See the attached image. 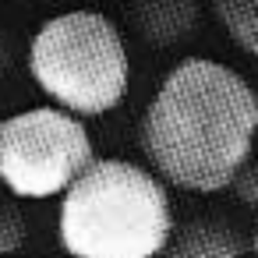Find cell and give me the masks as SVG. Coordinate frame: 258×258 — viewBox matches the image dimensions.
<instances>
[{
    "label": "cell",
    "mask_w": 258,
    "mask_h": 258,
    "mask_svg": "<svg viewBox=\"0 0 258 258\" xmlns=\"http://www.w3.org/2000/svg\"><path fill=\"white\" fill-rule=\"evenodd\" d=\"M138 135L149 170L166 187L226 191L254 149L258 92L240 71L187 57L159 82Z\"/></svg>",
    "instance_id": "6da1fadb"
},
{
    "label": "cell",
    "mask_w": 258,
    "mask_h": 258,
    "mask_svg": "<svg viewBox=\"0 0 258 258\" xmlns=\"http://www.w3.org/2000/svg\"><path fill=\"white\" fill-rule=\"evenodd\" d=\"M173 226L170 187L131 159L96 156L60 195L57 240L71 258H156Z\"/></svg>",
    "instance_id": "7a4b0ae2"
},
{
    "label": "cell",
    "mask_w": 258,
    "mask_h": 258,
    "mask_svg": "<svg viewBox=\"0 0 258 258\" xmlns=\"http://www.w3.org/2000/svg\"><path fill=\"white\" fill-rule=\"evenodd\" d=\"M29 75L50 106L89 120L127 99L131 57L117 22L82 8L53 15L36 29L29 43Z\"/></svg>",
    "instance_id": "3957f363"
},
{
    "label": "cell",
    "mask_w": 258,
    "mask_h": 258,
    "mask_svg": "<svg viewBox=\"0 0 258 258\" xmlns=\"http://www.w3.org/2000/svg\"><path fill=\"white\" fill-rule=\"evenodd\" d=\"M96 159L82 117L29 106L0 120V180L15 198H57Z\"/></svg>",
    "instance_id": "277c9868"
},
{
    "label": "cell",
    "mask_w": 258,
    "mask_h": 258,
    "mask_svg": "<svg viewBox=\"0 0 258 258\" xmlns=\"http://www.w3.org/2000/svg\"><path fill=\"white\" fill-rule=\"evenodd\" d=\"M247 240L244 233L226 223L223 216H195L166 237L156 258H244Z\"/></svg>",
    "instance_id": "5b68a950"
},
{
    "label": "cell",
    "mask_w": 258,
    "mask_h": 258,
    "mask_svg": "<svg viewBox=\"0 0 258 258\" xmlns=\"http://www.w3.org/2000/svg\"><path fill=\"white\" fill-rule=\"evenodd\" d=\"M135 18H138V29L149 43L177 46L195 32L198 4L195 0H138Z\"/></svg>",
    "instance_id": "8992f818"
},
{
    "label": "cell",
    "mask_w": 258,
    "mask_h": 258,
    "mask_svg": "<svg viewBox=\"0 0 258 258\" xmlns=\"http://www.w3.org/2000/svg\"><path fill=\"white\" fill-rule=\"evenodd\" d=\"M212 15L244 53L258 57V11L247 0H212Z\"/></svg>",
    "instance_id": "52a82bcc"
},
{
    "label": "cell",
    "mask_w": 258,
    "mask_h": 258,
    "mask_svg": "<svg viewBox=\"0 0 258 258\" xmlns=\"http://www.w3.org/2000/svg\"><path fill=\"white\" fill-rule=\"evenodd\" d=\"M25 237H29V226H25L22 209L15 202H8V198H0V258L22 251Z\"/></svg>",
    "instance_id": "ba28073f"
},
{
    "label": "cell",
    "mask_w": 258,
    "mask_h": 258,
    "mask_svg": "<svg viewBox=\"0 0 258 258\" xmlns=\"http://www.w3.org/2000/svg\"><path fill=\"white\" fill-rule=\"evenodd\" d=\"M226 191H233V198H237L240 205H247V209L258 212V159H254V156L233 173V180H230Z\"/></svg>",
    "instance_id": "9c48e42d"
},
{
    "label": "cell",
    "mask_w": 258,
    "mask_h": 258,
    "mask_svg": "<svg viewBox=\"0 0 258 258\" xmlns=\"http://www.w3.org/2000/svg\"><path fill=\"white\" fill-rule=\"evenodd\" d=\"M8 64H11V57H8V46H4V43H0V71H4Z\"/></svg>",
    "instance_id": "30bf717a"
},
{
    "label": "cell",
    "mask_w": 258,
    "mask_h": 258,
    "mask_svg": "<svg viewBox=\"0 0 258 258\" xmlns=\"http://www.w3.org/2000/svg\"><path fill=\"white\" fill-rule=\"evenodd\" d=\"M247 251H251V258H258V226H254V237H251V244H247Z\"/></svg>",
    "instance_id": "8fae6325"
},
{
    "label": "cell",
    "mask_w": 258,
    "mask_h": 258,
    "mask_svg": "<svg viewBox=\"0 0 258 258\" xmlns=\"http://www.w3.org/2000/svg\"><path fill=\"white\" fill-rule=\"evenodd\" d=\"M247 4H251V8H254V11H258V0H247Z\"/></svg>",
    "instance_id": "7c38bea8"
}]
</instances>
